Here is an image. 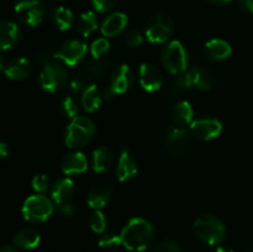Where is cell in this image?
<instances>
[{"mask_svg":"<svg viewBox=\"0 0 253 252\" xmlns=\"http://www.w3.org/2000/svg\"><path fill=\"white\" fill-rule=\"evenodd\" d=\"M0 252H17V251L15 250V247L10 246V245H5V246H2L1 249H0Z\"/></svg>","mask_w":253,"mask_h":252,"instance_id":"obj_45","label":"cell"},{"mask_svg":"<svg viewBox=\"0 0 253 252\" xmlns=\"http://www.w3.org/2000/svg\"><path fill=\"white\" fill-rule=\"evenodd\" d=\"M99 246L101 249L109 250V251H116L119 246H123L120 239V234L115 232H104L99 239Z\"/></svg>","mask_w":253,"mask_h":252,"instance_id":"obj_30","label":"cell"},{"mask_svg":"<svg viewBox=\"0 0 253 252\" xmlns=\"http://www.w3.org/2000/svg\"><path fill=\"white\" fill-rule=\"evenodd\" d=\"M52 20L61 31H66V30L71 29L72 24H73V14L67 7L58 6L53 10Z\"/></svg>","mask_w":253,"mask_h":252,"instance_id":"obj_28","label":"cell"},{"mask_svg":"<svg viewBox=\"0 0 253 252\" xmlns=\"http://www.w3.org/2000/svg\"><path fill=\"white\" fill-rule=\"evenodd\" d=\"M103 93H101L100 89L98 88V85L90 84V85L85 86L84 91L82 93V106H83L84 110H86L88 113H94V111H96L100 108L101 101H103Z\"/></svg>","mask_w":253,"mask_h":252,"instance_id":"obj_23","label":"cell"},{"mask_svg":"<svg viewBox=\"0 0 253 252\" xmlns=\"http://www.w3.org/2000/svg\"><path fill=\"white\" fill-rule=\"evenodd\" d=\"M111 198V190L108 185L105 184H94L90 189L88 190L86 195V202L90 208L94 210H100L101 208L105 207Z\"/></svg>","mask_w":253,"mask_h":252,"instance_id":"obj_22","label":"cell"},{"mask_svg":"<svg viewBox=\"0 0 253 252\" xmlns=\"http://www.w3.org/2000/svg\"><path fill=\"white\" fill-rule=\"evenodd\" d=\"M69 90L72 91V93L74 94H78V93H83L84 91V83L82 79L79 78H76V79H72L71 82H69Z\"/></svg>","mask_w":253,"mask_h":252,"instance_id":"obj_40","label":"cell"},{"mask_svg":"<svg viewBox=\"0 0 253 252\" xmlns=\"http://www.w3.org/2000/svg\"><path fill=\"white\" fill-rule=\"evenodd\" d=\"M40 234L34 229H22L12 236V244L21 250H32L39 246Z\"/></svg>","mask_w":253,"mask_h":252,"instance_id":"obj_24","label":"cell"},{"mask_svg":"<svg viewBox=\"0 0 253 252\" xmlns=\"http://www.w3.org/2000/svg\"><path fill=\"white\" fill-rule=\"evenodd\" d=\"M193 231L200 241L208 245H219L226 236L224 221L211 214H203L195 219Z\"/></svg>","mask_w":253,"mask_h":252,"instance_id":"obj_2","label":"cell"},{"mask_svg":"<svg viewBox=\"0 0 253 252\" xmlns=\"http://www.w3.org/2000/svg\"><path fill=\"white\" fill-rule=\"evenodd\" d=\"M86 51H88V46L85 42L81 40H69L61 44V47L54 52L53 57L66 66L73 67L84 58Z\"/></svg>","mask_w":253,"mask_h":252,"instance_id":"obj_11","label":"cell"},{"mask_svg":"<svg viewBox=\"0 0 253 252\" xmlns=\"http://www.w3.org/2000/svg\"><path fill=\"white\" fill-rule=\"evenodd\" d=\"M89 225L95 234H104L106 230V216L101 210H94L89 216Z\"/></svg>","mask_w":253,"mask_h":252,"instance_id":"obj_29","label":"cell"},{"mask_svg":"<svg viewBox=\"0 0 253 252\" xmlns=\"http://www.w3.org/2000/svg\"><path fill=\"white\" fill-rule=\"evenodd\" d=\"M15 15L22 24L35 27L46 19L47 9L39 0H24L15 5Z\"/></svg>","mask_w":253,"mask_h":252,"instance_id":"obj_8","label":"cell"},{"mask_svg":"<svg viewBox=\"0 0 253 252\" xmlns=\"http://www.w3.org/2000/svg\"><path fill=\"white\" fill-rule=\"evenodd\" d=\"M31 62L25 57H17L7 63L5 74L7 78L12 79V81H24L31 74Z\"/></svg>","mask_w":253,"mask_h":252,"instance_id":"obj_20","label":"cell"},{"mask_svg":"<svg viewBox=\"0 0 253 252\" xmlns=\"http://www.w3.org/2000/svg\"><path fill=\"white\" fill-rule=\"evenodd\" d=\"M161 61L163 67L170 74H182L187 71L188 67V53L183 43L178 40L168 42L162 49Z\"/></svg>","mask_w":253,"mask_h":252,"instance_id":"obj_5","label":"cell"},{"mask_svg":"<svg viewBox=\"0 0 253 252\" xmlns=\"http://www.w3.org/2000/svg\"><path fill=\"white\" fill-rule=\"evenodd\" d=\"M109 47H110V43H109L108 39H105V37L96 39L90 46L91 56H93L95 59L101 58V57L105 56L106 52L109 51Z\"/></svg>","mask_w":253,"mask_h":252,"instance_id":"obj_33","label":"cell"},{"mask_svg":"<svg viewBox=\"0 0 253 252\" xmlns=\"http://www.w3.org/2000/svg\"><path fill=\"white\" fill-rule=\"evenodd\" d=\"M76 193V187H74L73 180L69 178H62L58 182H56L52 187V199L56 204H64V203L71 202Z\"/></svg>","mask_w":253,"mask_h":252,"instance_id":"obj_21","label":"cell"},{"mask_svg":"<svg viewBox=\"0 0 253 252\" xmlns=\"http://www.w3.org/2000/svg\"><path fill=\"white\" fill-rule=\"evenodd\" d=\"M77 30L84 37H88L98 30V20L93 11H85L79 16L77 21Z\"/></svg>","mask_w":253,"mask_h":252,"instance_id":"obj_27","label":"cell"},{"mask_svg":"<svg viewBox=\"0 0 253 252\" xmlns=\"http://www.w3.org/2000/svg\"><path fill=\"white\" fill-rule=\"evenodd\" d=\"M113 162V153L105 146H101L93 152V169L98 173H103L109 169Z\"/></svg>","mask_w":253,"mask_h":252,"instance_id":"obj_26","label":"cell"},{"mask_svg":"<svg viewBox=\"0 0 253 252\" xmlns=\"http://www.w3.org/2000/svg\"><path fill=\"white\" fill-rule=\"evenodd\" d=\"M138 81L141 86L148 93L160 90L163 78L161 71L152 63H142L138 69Z\"/></svg>","mask_w":253,"mask_h":252,"instance_id":"obj_13","label":"cell"},{"mask_svg":"<svg viewBox=\"0 0 253 252\" xmlns=\"http://www.w3.org/2000/svg\"><path fill=\"white\" fill-rule=\"evenodd\" d=\"M151 252H182V247L174 240L166 239L158 242Z\"/></svg>","mask_w":253,"mask_h":252,"instance_id":"obj_35","label":"cell"},{"mask_svg":"<svg viewBox=\"0 0 253 252\" xmlns=\"http://www.w3.org/2000/svg\"><path fill=\"white\" fill-rule=\"evenodd\" d=\"M61 169L66 175L82 174L88 169V158L79 151L68 153L62 158Z\"/></svg>","mask_w":253,"mask_h":252,"instance_id":"obj_14","label":"cell"},{"mask_svg":"<svg viewBox=\"0 0 253 252\" xmlns=\"http://www.w3.org/2000/svg\"><path fill=\"white\" fill-rule=\"evenodd\" d=\"M109 66H110V63L108 61H104V59L99 58L95 62H93V63L88 64V67H86V74L90 76L91 78H101V77H104L108 73Z\"/></svg>","mask_w":253,"mask_h":252,"instance_id":"obj_32","label":"cell"},{"mask_svg":"<svg viewBox=\"0 0 253 252\" xmlns=\"http://www.w3.org/2000/svg\"><path fill=\"white\" fill-rule=\"evenodd\" d=\"M222 131V124L219 119L202 116L190 124V133L202 141H210L219 137Z\"/></svg>","mask_w":253,"mask_h":252,"instance_id":"obj_12","label":"cell"},{"mask_svg":"<svg viewBox=\"0 0 253 252\" xmlns=\"http://www.w3.org/2000/svg\"><path fill=\"white\" fill-rule=\"evenodd\" d=\"M7 155H9V147H7L6 143L0 141V160L6 157Z\"/></svg>","mask_w":253,"mask_h":252,"instance_id":"obj_42","label":"cell"},{"mask_svg":"<svg viewBox=\"0 0 253 252\" xmlns=\"http://www.w3.org/2000/svg\"><path fill=\"white\" fill-rule=\"evenodd\" d=\"M110 252H120V251H118V250H116V251H110Z\"/></svg>","mask_w":253,"mask_h":252,"instance_id":"obj_47","label":"cell"},{"mask_svg":"<svg viewBox=\"0 0 253 252\" xmlns=\"http://www.w3.org/2000/svg\"><path fill=\"white\" fill-rule=\"evenodd\" d=\"M137 172V162L126 148H123L120 156H119L118 166H116V178H118V180L121 183L126 182V180L135 177Z\"/></svg>","mask_w":253,"mask_h":252,"instance_id":"obj_15","label":"cell"},{"mask_svg":"<svg viewBox=\"0 0 253 252\" xmlns=\"http://www.w3.org/2000/svg\"><path fill=\"white\" fill-rule=\"evenodd\" d=\"M190 88H192V83H190L189 76H188V73H182L178 74L173 81L172 85H170V91H172L173 95H179V94L189 90Z\"/></svg>","mask_w":253,"mask_h":252,"instance_id":"obj_31","label":"cell"},{"mask_svg":"<svg viewBox=\"0 0 253 252\" xmlns=\"http://www.w3.org/2000/svg\"><path fill=\"white\" fill-rule=\"evenodd\" d=\"M119 0H91L94 9L100 12L110 11V10H113L116 6Z\"/></svg>","mask_w":253,"mask_h":252,"instance_id":"obj_38","label":"cell"},{"mask_svg":"<svg viewBox=\"0 0 253 252\" xmlns=\"http://www.w3.org/2000/svg\"><path fill=\"white\" fill-rule=\"evenodd\" d=\"M61 110L68 118H76V116H78L79 113L78 103H77L73 96H66L61 103Z\"/></svg>","mask_w":253,"mask_h":252,"instance_id":"obj_34","label":"cell"},{"mask_svg":"<svg viewBox=\"0 0 253 252\" xmlns=\"http://www.w3.org/2000/svg\"><path fill=\"white\" fill-rule=\"evenodd\" d=\"M143 42V36L138 30H128L125 35V43L130 48H136L140 47Z\"/></svg>","mask_w":253,"mask_h":252,"instance_id":"obj_36","label":"cell"},{"mask_svg":"<svg viewBox=\"0 0 253 252\" xmlns=\"http://www.w3.org/2000/svg\"><path fill=\"white\" fill-rule=\"evenodd\" d=\"M133 79H135V76L130 66L120 64L111 72L110 82H109L108 89L104 93V96L110 99L114 95L126 93L132 86Z\"/></svg>","mask_w":253,"mask_h":252,"instance_id":"obj_10","label":"cell"},{"mask_svg":"<svg viewBox=\"0 0 253 252\" xmlns=\"http://www.w3.org/2000/svg\"><path fill=\"white\" fill-rule=\"evenodd\" d=\"M32 188L39 194L47 192L49 189V179L46 174H37L32 179Z\"/></svg>","mask_w":253,"mask_h":252,"instance_id":"obj_37","label":"cell"},{"mask_svg":"<svg viewBox=\"0 0 253 252\" xmlns=\"http://www.w3.org/2000/svg\"><path fill=\"white\" fill-rule=\"evenodd\" d=\"M40 84L42 89L49 93H57L67 83V71L62 64L49 61L44 63L40 73Z\"/></svg>","mask_w":253,"mask_h":252,"instance_id":"obj_7","label":"cell"},{"mask_svg":"<svg viewBox=\"0 0 253 252\" xmlns=\"http://www.w3.org/2000/svg\"><path fill=\"white\" fill-rule=\"evenodd\" d=\"M190 143V133L183 126H170L163 140V147L169 156L179 157L187 152Z\"/></svg>","mask_w":253,"mask_h":252,"instance_id":"obj_9","label":"cell"},{"mask_svg":"<svg viewBox=\"0 0 253 252\" xmlns=\"http://www.w3.org/2000/svg\"><path fill=\"white\" fill-rule=\"evenodd\" d=\"M7 63H9V62H6L5 57L2 56V54H0V72H5Z\"/></svg>","mask_w":253,"mask_h":252,"instance_id":"obj_44","label":"cell"},{"mask_svg":"<svg viewBox=\"0 0 253 252\" xmlns=\"http://www.w3.org/2000/svg\"><path fill=\"white\" fill-rule=\"evenodd\" d=\"M172 118L178 126H187L194 120V110L189 101L182 100L172 109Z\"/></svg>","mask_w":253,"mask_h":252,"instance_id":"obj_25","label":"cell"},{"mask_svg":"<svg viewBox=\"0 0 253 252\" xmlns=\"http://www.w3.org/2000/svg\"><path fill=\"white\" fill-rule=\"evenodd\" d=\"M204 52L210 61H224L232 53L231 44L222 39H211L205 43Z\"/></svg>","mask_w":253,"mask_h":252,"instance_id":"obj_17","label":"cell"},{"mask_svg":"<svg viewBox=\"0 0 253 252\" xmlns=\"http://www.w3.org/2000/svg\"><path fill=\"white\" fill-rule=\"evenodd\" d=\"M174 30L173 19L166 12H156L146 25V37L152 43H165L170 39Z\"/></svg>","mask_w":253,"mask_h":252,"instance_id":"obj_6","label":"cell"},{"mask_svg":"<svg viewBox=\"0 0 253 252\" xmlns=\"http://www.w3.org/2000/svg\"><path fill=\"white\" fill-rule=\"evenodd\" d=\"M127 16L125 14H123V12H114V14L109 15L104 20L103 25L100 27L101 34L105 37L118 36L127 26Z\"/></svg>","mask_w":253,"mask_h":252,"instance_id":"obj_19","label":"cell"},{"mask_svg":"<svg viewBox=\"0 0 253 252\" xmlns=\"http://www.w3.org/2000/svg\"><path fill=\"white\" fill-rule=\"evenodd\" d=\"M155 235L153 226L142 217H132L120 232L121 244L130 251H145Z\"/></svg>","mask_w":253,"mask_h":252,"instance_id":"obj_1","label":"cell"},{"mask_svg":"<svg viewBox=\"0 0 253 252\" xmlns=\"http://www.w3.org/2000/svg\"><path fill=\"white\" fill-rule=\"evenodd\" d=\"M22 216L30 222H43L54 212V205L49 198L43 194L30 195L22 204Z\"/></svg>","mask_w":253,"mask_h":252,"instance_id":"obj_4","label":"cell"},{"mask_svg":"<svg viewBox=\"0 0 253 252\" xmlns=\"http://www.w3.org/2000/svg\"><path fill=\"white\" fill-rule=\"evenodd\" d=\"M237 5L246 14H253V0H237Z\"/></svg>","mask_w":253,"mask_h":252,"instance_id":"obj_41","label":"cell"},{"mask_svg":"<svg viewBox=\"0 0 253 252\" xmlns=\"http://www.w3.org/2000/svg\"><path fill=\"white\" fill-rule=\"evenodd\" d=\"M210 4L212 5H217V6H222V5H226L229 2H231L232 0H208Z\"/></svg>","mask_w":253,"mask_h":252,"instance_id":"obj_43","label":"cell"},{"mask_svg":"<svg viewBox=\"0 0 253 252\" xmlns=\"http://www.w3.org/2000/svg\"><path fill=\"white\" fill-rule=\"evenodd\" d=\"M58 212L62 217H72L74 214H76V207L74 204H72L71 202L64 203V204L58 205Z\"/></svg>","mask_w":253,"mask_h":252,"instance_id":"obj_39","label":"cell"},{"mask_svg":"<svg viewBox=\"0 0 253 252\" xmlns=\"http://www.w3.org/2000/svg\"><path fill=\"white\" fill-rule=\"evenodd\" d=\"M96 133L95 124L93 120L86 116H76L71 120L66 130V141L67 147L72 150H79L88 145L94 138Z\"/></svg>","mask_w":253,"mask_h":252,"instance_id":"obj_3","label":"cell"},{"mask_svg":"<svg viewBox=\"0 0 253 252\" xmlns=\"http://www.w3.org/2000/svg\"><path fill=\"white\" fill-rule=\"evenodd\" d=\"M215 252H235V251L232 249H230V247L220 246V247H217L216 251H215Z\"/></svg>","mask_w":253,"mask_h":252,"instance_id":"obj_46","label":"cell"},{"mask_svg":"<svg viewBox=\"0 0 253 252\" xmlns=\"http://www.w3.org/2000/svg\"><path fill=\"white\" fill-rule=\"evenodd\" d=\"M187 73L188 76H189L192 86L199 89V90L208 91L211 90L215 86V81L214 78H212L211 73H210L208 69L203 68V67H193V68H190Z\"/></svg>","mask_w":253,"mask_h":252,"instance_id":"obj_18","label":"cell"},{"mask_svg":"<svg viewBox=\"0 0 253 252\" xmlns=\"http://www.w3.org/2000/svg\"><path fill=\"white\" fill-rule=\"evenodd\" d=\"M20 41V29L15 22L0 20V49L7 51Z\"/></svg>","mask_w":253,"mask_h":252,"instance_id":"obj_16","label":"cell"}]
</instances>
